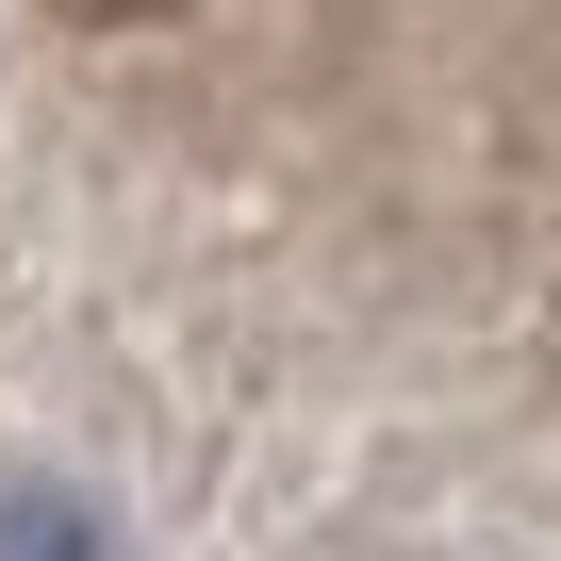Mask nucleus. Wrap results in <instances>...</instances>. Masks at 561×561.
<instances>
[{
    "mask_svg": "<svg viewBox=\"0 0 561 561\" xmlns=\"http://www.w3.org/2000/svg\"><path fill=\"white\" fill-rule=\"evenodd\" d=\"M0 561H116V545H100V512H83V495L0 479Z\"/></svg>",
    "mask_w": 561,
    "mask_h": 561,
    "instance_id": "1",
    "label": "nucleus"
}]
</instances>
